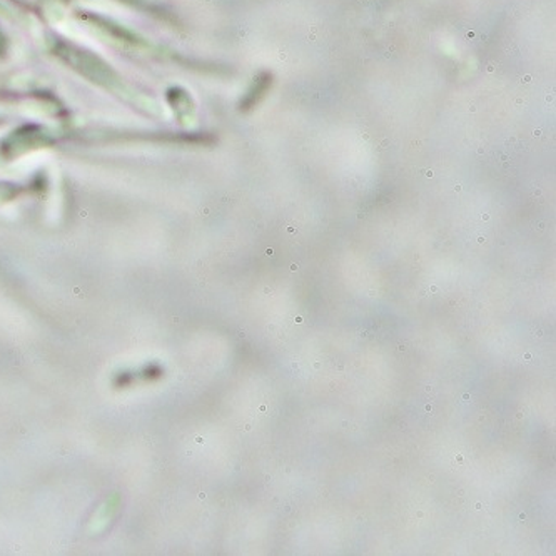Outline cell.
<instances>
[{"label":"cell","mask_w":556,"mask_h":556,"mask_svg":"<svg viewBox=\"0 0 556 556\" xmlns=\"http://www.w3.org/2000/svg\"><path fill=\"white\" fill-rule=\"evenodd\" d=\"M271 74H261V76L257 77L256 83H254V87L251 89L250 96H248L247 101H244V109H251L253 105H256L257 102L261 101V98L268 92L269 87H271Z\"/></svg>","instance_id":"obj_1"}]
</instances>
